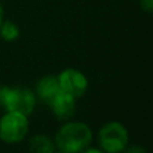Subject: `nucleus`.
<instances>
[{"mask_svg": "<svg viewBox=\"0 0 153 153\" xmlns=\"http://www.w3.org/2000/svg\"><path fill=\"white\" fill-rule=\"evenodd\" d=\"M54 117L59 121H69L74 117L76 111V100L73 95L67 94L65 91H59L54 97V100L48 103Z\"/></svg>", "mask_w": 153, "mask_h": 153, "instance_id": "6", "label": "nucleus"}, {"mask_svg": "<svg viewBox=\"0 0 153 153\" xmlns=\"http://www.w3.org/2000/svg\"><path fill=\"white\" fill-rule=\"evenodd\" d=\"M36 97L32 89L27 86H15L10 87L5 102V111H18L24 116L30 117L36 108Z\"/></svg>", "mask_w": 153, "mask_h": 153, "instance_id": "4", "label": "nucleus"}, {"mask_svg": "<svg viewBox=\"0 0 153 153\" xmlns=\"http://www.w3.org/2000/svg\"><path fill=\"white\" fill-rule=\"evenodd\" d=\"M81 153H105L103 151H101L98 146H87L85 151H82Z\"/></svg>", "mask_w": 153, "mask_h": 153, "instance_id": "13", "label": "nucleus"}, {"mask_svg": "<svg viewBox=\"0 0 153 153\" xmlns=\"http://www.w3.org/2000/svg\"><path fill=\"white\" fill-rule=\"evenodd\" d=\"M54 144L63 153H81L91 145L93 130L83 121H65L54 136Z\"/></svg>", "mask_w": 153, "mask_h": 153, "instance_id": "1", "label": "nucleus"}, {"mask_svg": "<svg viewBox=\"0 0 153 153\" xmlns=\"http://www.w3.org/2000/svg\"><path fill=\"white\" fill-rule=\"evenodd\" d=\"M59 91H61V89H59L58 76L53 74L43 75L42 78L38 79L36 85H35V90H34L36 100L47 106Z\"/></svg>", "mask_w": 153, "mask_h": 153, "instance_id": "7", "label": "nucleus"}, {"mask_svg": "<svg viewBox=\"0 0 153 153\" xmlns=\"http://www.w3.org/2000/svg\"><path fill=\"white\" fill-rule=\"evenodd\" d=\"M140 7L143 8V11L151 13L153 11V0H140Z\"/></svg>", "mask_w": 153, "mask_h": 153, "instance_id": "12", "label": "nucleus"}, {"mask_svg": "<svg viewBox=\"0 0 153 153\" xmlns=\"http://www.w3.org/2000/svg\"><path fill=\"white\" fill-rule=\"evenodd\" d=\"M54 153H63V152H61V151H58V149H55V151H54Z\"/></svg>", "mask_w": 153, "mask_h": 153, "instance_id": "15", "label": "nucleus"}, {"mask_svg": "<svg viewBox=\"0 0 153 153\" xmlns=\"http://www.w3.org/2000/svg\"><path fill=\"white\" fill-rule=\"evenodd\" d=\"M54 140L43 133L32 136L28 141V151L30 153H54L55 151Z\"/></svg>", "mask_w": 153, "mask_h": 153, "instance_id": "8", "label": "nucleus"}, {"mask_svg": "<svg viewBox=\"0 0 153 153\" xmlns=\"http://www.w3.org/2000/svg\"><path fill=\"white\" fill-rule=\"evenodd\" d=\"M98 148L105 153H122L129 144V132L120 121H109L97 133Z\"/></svg>", "mask_w": 153, "mask_h": 153, "instance_id": "2", "label": "nucleus"}, {"mask_svg": "<svg viewBox=\"0 0 153 153\" xmlns=\"http://www.w3.org/2000/svg\"><path fill=\"white\" fill-rule=\"evenodd\" d=\"M8 91H10V86H3V85H0V108L1 109H4L5 102H7Z\"/></svg>", "mask_w": 153, "mask_h": 153, "instance_id": "11", "label": "nucleus"}, {"mask_svg": "<svg viewBox=\"0 0 153 153\" xmlns=\"http://www.w3.org/2000/svg\"><path fill=\"white\" fill-rule=\"evenodd\" d=\"M20 36V28L12 20H5L0 26V38L4 42H15Z\"/></svg>", "mask_w": 153, "mask_h": 153, "instance_id": "9", "label": "nucleus"}, {"mask_svg": "<svg viewBox=\"0 0 153 153\" xmlns=\"http://www.w3.org/2000/svg\"><path fill=\"white\" fill-rule=\"evenodd\" d=\"M30 132L28 117L18 111H5L0 117V141L8 145L19 144Z\"/></svg>", "mask_w": 153, "mask_h": 153, "instance_id": "3", "label": "nucleus"}, {"mask_svg": "<svg viewBox=\"0 0 153 153\" xmlns=\"http://www.w3.org/2000/svg\"><path fill=\"white\" fill-rule=\"evenodd\" d=\"M3 22H4V7H3L1 1H0V26H1Z\"/></svg>", "mask_w": 153, "mask_h": 153, "instance_id": "14", "label": "nucleus"}, {"mask_svg": "<svg viewBox=\"0 0 153 153\" xmlns=\"http://www.w3.org/2000/svg\"><path fill=\"white\" fill-rule=\"evenodd\" d=\"M59 89L67 94L73 95L75 100L83 97L89 89V79L78 69H65L58 75Z\"/></svg>", "mask_w": 153, "mask_h": 153, "instance_id": "5", "label": "nucleus"}, {"mask_svg": "<svg viewBox=\"0 0 153 153\" xmlns=\"http://www.w3.org/2000/svg\"><path fill=\"white\" fill-rule=\"evenodd\" d=\"M122 153H148L146 149L143 145H138V144H128V146L125 148V151Z\"/></svg>", "mask_w": 153, "mask_h": 153, "instance_id": "10", "label": "nucleus"}]
</instances>
